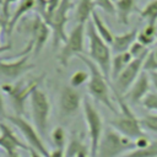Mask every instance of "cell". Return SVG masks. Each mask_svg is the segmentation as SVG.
<instances>
[{
  "label": "cell",
  "mask_w": 157,
  "mask_h": 157,
  "mask_svg": "<svg viewBox=\"0 0 157 157\" xmlns=\"http://www.w3.org/2000/svg\"><path fill=\"white\" fill-rule=\"evenodd\" d=\"M88 69L90 72V78L87 82V92L88 94L97 102L102 103L103 105H105L110 112H113L115 115L119 113L110 98L109 94V85H108V80L105 78V76L103 75V72L101 71V69L97 66L96 63H93L91 59H88L87 56H85L83 54H80L77 56Z\"/></svg>",
  "instance_id": "obj_1"
},
{
  "label": "cell",
  "mask_w": 157,
  "mask_h": 157,
  "mask_svg": "<svg viewBox=\"0 0 157 157\" xmlns=\"http://www.w3.org/2000/svg\"><path fill=\"white\" fill-rule=\"evenodd\" d=\"M86 36L90 42V47H88L90 59L97 64V66L101 69L105 78L109 80L112 71V59H113L110 48L109 44H107L97 33L92 20H90L86 23Z\"/></svg>",
  "instance_id": "obj_2"
},
{
  "label": "cell",
  "mask_w": 157,
  "mask_h": 157,
  "mask_svg": "<svg viewBox=\"0 0 157 157\" xmlns=\"http://www.w3.org/2000/svg\"><path fill=\"white\" fill-rule=\"evenodd\" d=\"M135 148L134 140L123 136L113 128H107L103 131L96 157H124Z\"/></svg>",
  "instance_id": "obj_3"
},
{
  "label": "cell",
  "mask_w": 157,
  "mask_h": 157,
  "mask_svg": "<svg viewBox=\"0 0 157 157\" xmlns=\"http://www.w3.org/2000/svg\"><path fill=\"white\" fill-rule=\"evenodd\" d=\"M114 94L118 99L120 112L115 115V118H113L109 121L110 128H113L119 134H121L123 136L131 139V140H136L137 137L145 135L144 130L140 125V120L134 115V113L129 108L124 97L120 94H117V93H114Z\"/></svg>",
  "instance_id": "obj_4"
},
{
  "label": "cell",
  "mask_w": 157,
  "mask_h": 157,
  "mask_svg": "<svg viewBox=\"0 0 157 157\" xmlns=\"http://www.w3.org/2000/svg\"><path fill=\"white\" fill-rule=\"evenodd\" d=\"M39 77L32 78V80H21L16 83H2L1 85V90L10 97L11 101V105L16 113V115H21L25 113V107H26V102L27 99L31 97L32 92L38 88L39 85Z\"/></svg>",
  "instance_id": "obj_5"
},
{
  "label": "cell",
  "mask_w": 157,
  "mask_h": 157,
  "mask_svg": "<svg viewBox=\"0 0 157 157\" xmlns=\"http://www.w3.org/2000/svg\"><path fill=\"white\" fill-rule=\"evenodd\" d=\"M82 108H83V115L90 135V156L96 157L99 141L103 135V120L99 114V112L94 108V105L91 103V101L86 97L82 101Z\"/></svg>",
  "instance_id": "obj_6"
},
{
  "label": "cell",
  "mask_w": 157,
  "mask_h": 157,
  "mask_svg": "<svg viewBox=\"0 0 157 157\" xmlns=\"http://www.w3.org/2000/svg\"><path fill=\"white\" fill-rule=\"evenodd\" d=\"M29 104H31V113H32L34 128L37 129L38 134L42 137H44L47 134L48 120H49V114H50L49 99L47 94L38 87L32 92L29 97Z\"/></svg>",
  "instance_id": "obj_7"
},
{
  "label": "cell",
  "mask_w": 157,
  "mask_h": 157,
  "mask_svg": "<svg viewBox=\"0 0 157 157\" xmlns=\"http://www.w3.org/2000/svg\"><path fill=\"white\" fill-rule=\"evenodd\" d=\"M85 33H86L85 23H76V26L71 29L66 42L64 43L60 53L58 54L59 64L63 67H67L72 56H78L80 54L83 53Z\"/></svg>",
  "instance_id": "obj_8"
},
{
  "label": "cell",
  "mask_w": 157,
  "mask_h": 157,
  "mask_svg": "<svg viewBox=\"0 0 157 157\" xmlns=\"http://www.w3.org/2000/svg\"><path fill=\"white\" fill-rule=\"evenodd\" d=\"M6 119L21 131V134L23 135V137H25V140L28 144L31 150H34L42 157H49L50 152L47 150V147L42 140V136L38 134L37 129L33 125H31L23 117L16 115V114L15 115H7Z\"/></svg>",
  "instance_id": "obj_9"
},
{
  "label": "cell",
  "mask_w": 157,
  "mask_h": 157,
  "mask_svg": "<svg viewBox=\"0 0 157 157\" xmlns=\"http://www.w3.org/2000/svg\"><path fill=\"white\" fill-rule=\"evenodd\" d=\"M147 54L148 53H146L139 58H134L132 61L124 69V71L114 80V85H113L114 93L124 97V94L130 90V87L134 85V82L141 74L142 65H144V61H145V58L147 56Z\"/></svg>",
  "instance_id": "obj_10"
},
{
  "label": "cell",
  "mask_w": 157,
  "mask_h": 157,
  "mask_svg": "<svg viewBox=\"0 0 157 157\" xmlns=\"http://www.w3.org/2000/svg\"><path fill=\"white\" fill-rule=\"evenodd\" d=\"M22 28H25V31L31 34V40L33 44V53L34 55L39 54L40 50L43 49V47L45 45V43L48 42L49 34H50V27L42 20V17L39 15H34L33 18L27 20Z\"/></svg>",
  "instance_id": "obj_11"
},
{
  "label": "cell",
  "mask_w": 157,
  "mask_h": 157,
  "mask_svg": "<svg viewBox=\"0 0 157 157\" xmlns=\"http://www.w3.org/2000/svg\"><path fill=\"white\" fill-rule=\"evenodd\" d=\"M72 7L71 0H61L59 7L55 10L49 27L53 32V47L56 48L59 43H65L67 39V34L65 32V26L67 23V13Z\"/></svg>",
  "instance_id": "obj_12"
},
{
  "label": "cell",
  "mask_w": 157,
  "mask_h": 157,
  "mask_svg": "<svg viewBox=\"0 0 157 157\" xmlns=\"http://www.w3.org/2000/svg\"><path fill=\"white\" fill-rule=\"evenodd\" d=\"M81 93L69 86H64L59 94V110L61 117H72L77 113L81 105Z\"/></svg>",
  "instance_id": "obj_13"
},
{
  "label": "cell",
  "mask_w": 157,
  "mask_h": 157,
  "mask_svg": "<svg viewBox=\"0 0 157 157\" xmlns=\"http://www.w3.org/2000/svg\"><path fill=\"white\" fill-rule=\"evenodd\" d=\"M32 67H34V65L29 63V54L18 56L15 61L0 60V76L9 81H15Z\"/></svg>",
  "instance_id": "obj_14"
},
{
  "label": "cell",
  "mask_w": 157,
  "mask_h": 157,
  "mask_svg": "<svg viewBox=\"0 0 157 157\" xmlns=\"http://www.w3.org/2000/svg\"><path fill=\"white\" fill-rule=\"evenodd\" d=\"M150 85H151V80H150L148 74L145 71H141V74L139 75V77L134 82V85L124 94V99L129 103H132V104L142 102V99L146 97V94L150 93L148 92Z\"/></svg>",
  "instance_id": "obj_15"
},
{
  "label": "cell",
  "mask_w": 157,
  "mask_h": 157,
  "mask_svg": "<svg viewBox=\"0 0 157 157\" xmlns=\"http://www.w3.org/2000/svg\"><path fill=\"white\" fill-rule=\"evenodd\" d=\"M0 147L4 148L6 155L18 152V150H31L29 146L22 142L5 123H0Z\"/></svg>",
  "instance_id": "obj_16"
},
{
  "label": "cell",
  "mask_w": 157,
  "mask_h": 157,
  "mask_svg": "<svg viewBox=\"0 0 157 157\" xmlns=\"http://www.w3.org/2000/svg\"><path fill=\"white\" fill-rule=\"evenodd\" d=\"M137 33H139L137 28H132L131 31H129V32H126V33L114 36L113 43L110 44V45H112V50H113L115 54H120V53L129 52V49L131 48V45L136 42Z\"/></svg>",
  "instance_id": "obj_17"
},
{
  "label": "cell",
  "mask_w": 157,
  "mask_h": 157,
  "mask_svg": "<svg viewBox=\"0 0 157 157\" xmlns=\"http://www.w3.org/2000/svg\"><path fill=\"white\" fill-rule=\"evenodd\" d=\"M34 5H36V0H20L18 6L16 7L13 15L10 17L7 26H6V34L7 37L12 34L13 28L18 25V22L21 21V18L28 13L31 10H34Z\"/></svg>",
  "instance_id": "obj_18"
},
{
  "label": "cell",
  "mask_w": 157,
  "mask_h": 157,
  "mask_svg": "<svg viewBox=\"0 0 157 157\" xmlns=\"http://www.w3.org/2000/svg\"><path fill=\"white\" fill-rule=\"evenodd\" d=\"M137 0H117L115 1V10H117V17L119 23L128 26L129 25V17L134 11H137L136 7Z\"/></svg>",
  "instance_id": "obj_19"
},
{
  "label": "cell",
  "mask_w": 157,
  "mask_h": 157,
  "mask_svg": "<svg viewBox=\"0 0 157 157\" xmlns=\"http://www.w3.org/2000/svg\"><path fill=\"white\" fill-rule=\"evenodd\" d=\"M94 0H78V4L76 6V12H75V18L77 23H87L92 13L96 11L94 10Z\"/></svg>",
  "instance_id": "obj_20"
},
{
  "label": "cell",
  "mask_w": 157,
  "mask_h": 157,
  "mask_svg": "<svg viewBox=\"0 0 157 157\" xmlns=\"http://www.w3.org/2000/svg\"><path fill=\"white\" fill-rule=\"evenodd\" d=\"M132 55L129 52L115 54L114 58L112 59V71H110V77L115 80L123 71L124 69L132 61Z\"/></svg>",
  "instance_id": "obj_21"
},
{
  "label": "cell",
  "mask_w": 157,
  "mask_h": 157,
  "mask_svg": "<svg viewBox=\"0 0 157 157\" xmlns=\"http://www.w3.org/2000/svg\"><path fill=\"white\" fill-rule=\"evenodd\" d=\"M65 157H91L87 146L78 139V137H71L66 151Z\"/></svg>",
  "instance_id": "obj_22"
},
{
  "label": "cell",
  "mask_w": 157,
  "mask_h": 157,
  "mask_svg": "<svg viewBox=\"0 0 157 157\" xmlns=\"http://www.w3.org/2000/svg\"><path fill=\"white\" fill-rule=\"evenodd\" d=\"M93 25H94V28L97 31V33L99 34V37L107 43V44H112L113 43V39H114V36L113 33L110 32V29L108 28V26L103 22V20L101 18V16L98 15L97 11H94L92 13V17H91Z\"/></svg>",
  "instance_id": "obj_23"
},
{
  "label": "cell",
  "mask_w": 157,
  "mask_h": 157,
  "mask_svg": "<svg viewBox=\"0 0 157 157\" xmlns=\"http://www.w3.org/2000/svg\"><path fill=\"white\" fill-rule=\"evenodd\" d=\"M139 13L142 18L147 21L148 25L156 26L157 23V0H151L142 10H139Z\"/></svg>",
  "instance_id": "obj_24"
},
{
  "label": "cell",
  "mask_w": 157,
  "mask_h": 157,
  "mask_svg": "<svg viewBox=\"0 0 157 157\" xmlns=\"http://www.w3.org/2000/svg\"><path fill=\"white\" fill-rule=\"evenodd\" d=\"M124 157H157V140L152 141L147 147L130 151Z\"/></svg>",
  "instance_id": "obj_25"
},
{
  "label": "cell",
  "mask_w": 157,
  "mask_h": 157,
  "mask_svg": "<svg viewBox=\"0 0 157 157\" xmlns=\"http://www.w3.org/2000/svg\"><path fill=\"white\" fill-rule=\"evenodd\" d=\"M139 120L142 130L157 134V114H146Z\"/></svg>",
  "instance_id": "obj_26"
},
{
  "label": "cell",
  "mask_w": 157,
  "mask_h": 157,
  "mask_svg": "<svg viewBox=\"0 0 157 157\" xmlns=\"http://www.w3.org/2000/svg\"><path fill=\"white\" fill-rule=\"evenodd\" d=\"M52 141H53L55 148H64L65 147L66 135H65V130L61 126L54 128V130L52 131Z\"/></svg>",
  "instance_id": "obj_27"
},
{
  "label": "cell",
  "mask_w": 157,
  "mask_h": 157,
  "mask_svg": "<svg viewBox=\"0 0 157 157\" xmlns=\"http://www.w3.org/2000/svg\"><path fill=\"white\" fill-rule=\"evenodd\" d=\"M88 78H90V72L88 71H85V70L75 71L70 77V86L74 87V88H77L81 85H83L86 81H88Z\"/></svg>",
  "instance_id": "obj_28"
},
{
  "label": "cell",
  "mask_w": 157,
  "mask_h": 157,
  "mask_svg": "<svg viewBox=\"0 0 157 157\" xmlns=\"http://www.w3.org/2000/svg\"><path fill=\"white\" fill-rule=\"evenodd\" d=\"M142 71L145 72H152V71H157V58L152 52H148L147 56L145 58V61H144V65H142Z\"/></svg>",
  "instance_id": "obj_29"
},
{
  "label": "cell",
  "mask_w": 157,
  "mask_h": 157,
  "mask_svg": "<svg viewBox=\"0 0 157 157\" xmlns=\"http://www.w3.org/2000/svg\"><path fill=\"white\" fill-rule=\"evenodd\" d=\"M141 104L150 112L157 113V92H150L146 94V97L142 99Z\"/></svg>",
  "instance_id": "obj_30"
},
{
  "label": "cell",
  "mask_w": 157,
  "mask_h": 157,
  "mask_svg": "<svg viewBox=\"0 0 157 157\" xmlns=\"http://www.w3.org/2000/svg\"><path fill=\"white\" fill-rule=\"evenodd\" d=\"M96 7H99L108 15H114L117 13L115 10V2L113 0H94Z\"/></svg>",
  "instance_id": "obj_31"
},
{
  "label": "cell",
  "mask_w": 157,
  "mask_h": 157,
  "mask_svg": "<svg viewBox=\"0 0 157 157\" xmlns=\"http://www.w3.org/2000/svg\"><path fill=\"white\" fill-rule=\"evenodd\" d=\"M61 0H47V12H45V16L42 18L47 25H49L55 10L59 7Z\"/></svg>",
  "instance_id": "obj_32"
},
{
  "label": "cell",
  "mask_w": 157,
  "mask_h": 157,
  "mask_svg": "<svg viewBox=\"0 0 157 157\" xmlns=\"http://www.w3.org/2000/svg\"><path fill=\"white\" fill-rule=\"evenodd\" d=\"M150 50L146 48V47H144L141 43H139L137 40L131 45V48L129 49V53L132 55V58H139V56H141V55H144V54H146V53H148Z\"/></svg>",
  "instance_id": "obj_33"
},
{
  "label": "cell",
  "mask_w": 157,
  "mask_h": 157,
  "mask_svg": "<svg viewBox=\"0 0 157 157\" xmlns=\"http://www.w3.org/2000/svg\"><path fill=\"white\" fill-rule=\"evenodd\" d=\"M155 39H156V37H151V36H148V34H146L145 32H139L137 33V38H136V40L139 42V43H141L144 47H148L150 44H152L153 42H155Z\"/></svg>",
  "instance_id": "obj_34"
},
{
  "label": "cell",
  "mask_w": 157,
  "mask_h": 157,
  "mask_svg": "<svg viewBox=\"0 0 157 157\" xmlns=\"http://www.w3.org/2000/svg\"><path fill=\"white\" fill-rule=\"evenodd\" d=\"M17 0H0V6L2 9V18L5 20V22L7 23L9 20H10V13H9V9H10V5L16 2Z\"/></svg>",
  "instance_id": "obj_35"
},
{
  "label": "cell",
  "mask_w": 157,
  "mask_h": 157,
  "mask_svg": "<svg viewBox=\"0 0 157 157\" xmlns=\"http://www.w3.org/2000/svg\"><path fill=\"white\" fill-rule=\"evenodd\" d=\"M134 141H135V146H136V148H144V147H147V146L152 142L146 135H142V136L137 137V139L134 140Z\"/></svg>",
  "instance_id": "obj_36"
},
{
  "label": "cell",
  "mask_w": 157,
  "mask_h": 157,
  "mask_svg": "<svg viewBox=\"0 0 157 157\" xmlns=\"http://www.w3.org/2000/svg\"><path fill=\"white\" fill-rule=\"evenodd\" d=\"M142 32H145L146 34H148V36H151V37H156V34H157V29H156V26H153V25H146V27L142 29Z\"/></svg>",
  "instance_id": "obj_37"
},
{
  "label": "cell",
  "mask_w": 157,
  "mask_h": 157,
  "mask_svg": "<svg viewBox=\"0 0 157 157\" xmlns=\"http://www.w3.org/2000/svg\"><path fill=\"white\" fill-rule=\"evenodd\" d=\"M6 112H5V103H4V97L1 94V90H0V120L6 119Z\"/></svg>",
  "instance_id": "obj_38"
},
{
  "label": "cell",
  "mask_w": 157,
  "mask_h": 157,
  "mask_svg": "<svg viewBox=\"0 0 157 157\" xmlns=\"http://www.w3.org/2000/svg\"><path fill=\"white\" fill-rule=\"evenodd\" d=\"M49 157H65V151L64 148H54L53 151H50Z\"/></svg>",
  "instance_id": "obj_39"
},
{
  "label": "cell",
  "mask_w": 157,
  "mask_h": 157,
  "mask_svg": "<svg viewBox=\"0 0 157 157\" xmlns=\"http://www.w3.org/2000/svg\"><path fill=\"white\" fill-rule=\"evenodd\" d=\"M148 76H150L151 83H152V85H153V87L157 90V71H152V72H148Z\"/></svg>",
  "instance_id": "obj_40"
},
{
  "label": "cell",
  "mask_w": 157,
  "mask_h": 157,
  "mask_svg": "<svg viewBox=\"0 0 157 157\" xmlns=\"http://www.w3.org/2000/svg\"><path fill=\"white\" fill-rule=\"evenodd\" d=\"M11 43H7V44H5V45H0V54L1 53H4V52H7V50H10L11 49Z\"/></svg>",
  "instance_id": "obj_41"
},
{
  "label": "cell",
  "mask_w": 157,
  "mask_h": 157,
  "mask_svg": "<svg viewBox=\"0 0 157 157\" xmlns=\"http://www.w3.org/2000/svg\"><path fill=\"white\" fill-rule=\"evenodd\" d=\"M29 153H31V157H42L38 152H36L34 150H29Z\"/></svg>",
  "instance_id": "obj_42"
},
{
  "label": "cell",
  "mask_w": 157,
  "mask_h": 157,
  "mask_svg": "<svg viewBox=\"0 0 157 157\" xmlns=\"http://www.w3.org/2000/svg\"><path fill=\"white\" fill-rule=\"evenodd\" d=\"M0 25H1V26H2L5 29H6V26H7V23L5 22V20L2 18V16H0Z\"/></svg>",
  "instance_id": "obj_43"
},
{
  "label": "cell",
  "mask_w": 157,
  "mask_h": 157,
  "mask_svg": "<svg viewBox=\"0 0 157 157\" xmlns=\"http://www.w3.org/2000/svg\"><path fill=\"white\" fill-rule=\"evenodd\" d=\"M6 157H20L18 152H12V153H7Z\"/></svg>",
  "instance_id": "obj_44"
},
{
  "label": "cell",
  "mask_w": 157,
  "mask_h": 157,
  "mask_svg": "<svg viewBox=\"0 0 157 157\" xmlns=\"http://www.w3.org/2000/svg\"><path fill=\"white\" fill-rule=\"evenodd\" d=\"M153 53H155V55H156V58H157V48L153 50Z\"/></svg>",
  "instance_id": "obj_45"
},
{
  "label": "cell",
  "mask_w": 157,
  "mask_h": 157,
  "mask_svg": "<svg viewBox=\"0 0 157 157\" xmlns=\"http://www.w3.org/2000/svg\"><path fill=\"white\" fill-rule=\"evenodd\" d=\"M2 28H4V27H2L1 25H0V32H1V29H2Z\"/></svg>",
  "instance_id": "obj_46"
}]
</instances>
